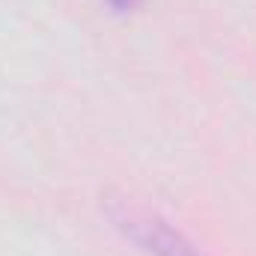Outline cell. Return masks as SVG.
<instances>
[{"label": "cell", "mask_w": 256, "mask_h": 256, "mask_svg": "<svg viewBox=\"0 0 256 256\" xmlns=\"http://www.w3.org/2000/svg\"><path fill=\"white\" fill-rule=\"evenodd\" d=\"M108 214L114 226L134 242L143 254L149 256H206L188 236H182L170 220L161 214L131 202V200H116L108 206Z\"/></svg>", "instance_id": "1"}, {"label": "cell", "mask_w": 256, "mask_h": 256, "mask_svg": "<svg viewBox=\"0 0 256 256\" xmlns=\"http://www.w3.org/2000/svg\"><path fill=\"white\" fill-rule=\"evenodd\" d=\"M116 12H131V9H137L140 6V0H108Z\"/></svg>", "instance_id": "2"}]
</instances>
